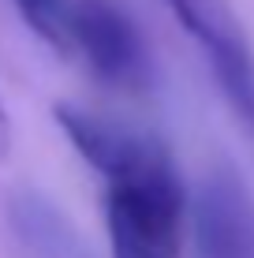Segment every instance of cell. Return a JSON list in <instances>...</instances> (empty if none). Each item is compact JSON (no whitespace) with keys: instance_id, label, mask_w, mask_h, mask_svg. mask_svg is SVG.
Masks as SVG:
<instances>
[{"instance_id":"obj_1","label":"cell","mask_w":254,"mask_h":258,"mask_svg":"<svg viewBox=\"0 0 254 258\" xmlns=\"http://www.w3.org/2000/svg\"><path fill=\"white\" fill-rule=\"evenodd\" d=\"M60 131L78 150L94 172L109 180V187H127V183H180V168L172 161L168 146L157 135L135 131L127 123H116L101 112L78 109L71 101H60L52 109Z\"/></svg>"},{"instance_id":"obj_2","label":"cell","mask_w":254,"mask_h":258,"mask_svg":"<svg viewBox=\"0 0 254 258\" xmlns=\"http://www.w3.org/2000/svg\"><path fill=\"white\" fill-rule=\"evenodd\" d=\"M64 41L78 49L86 68L120 94H142L153 83V64L142 30L116 0H64Z\"/></svg>"},{"instance_id":"obj_3","label":"cell","mask_w":254,"mask_h":258,"mask_svg":"<svg viewBox=\"0 0 254 258\" xmlns=\"http://www.w3.org/2000/svg\"><path fill=\"white\" fill-rule=\"evenodd\" d=\"M195 45H202L217 90L254 142V49L228 0H164Z\"/></svg>"},{"instance_id":"obj_4","label":"cell","mask_w":254,"mask_h":258,"mask_svg":"<svg viewBox=\"0 0 254 258\" xmlns=\"http://www.w3.org/2000/svg\"><path fill=\"white\" fill-rule=\"evenodd\" d=\"M195 232L206 258H254V199L232 168H209L195 191Z\"/></svg>"},{"instance_id":"obj_5","label":"cell","mask_w":254,"mask_h":258,"mask_svg":"<svg viewBox=\"0 0 254 258\" xmlns=\"http://www.w3.org/2000/svg\"><path fill=\"white\" fill-rule=\"evenodd\" d=\"M12 225L38 258H86V247L67 225V217L34 191H23L12 199Z\"/></svg>"},{"instance_id":"obj_6","label":"cell","mask_w":254,"mask_h":258,"mask_svg":"<svg viewBox=\"0 0 254 258\" xmlns=\"http://www.w3.org/2000/svg\"><path fill=\"white\" fill-rule=\"evenodd\" d=\"M19 8V15L30 23V30L38 34L41 41H49L52 49L64 52V0H12Z\"/></svg>"},{"instance_id":"obj_7","label":"cell","mask_w":254,"mask_h":258,"mask_svg":"<svg viewBox=\"0 0 254 258\" xmlns=\"http://www.w3.org/2000/svg\"><path fill=\"white\" fill-rule=\"evenodd\" d=\"M105 225H109V239H112V258H172L161 247H153L150 239L131 232L127 225H116V221H105Z\"/></svg>"},{"instance_id":"obj_8","label":"cell","mask_w":254,"mask_h":258,"mask_svg":"<svg viewBox=\"0 0 254 258\" xmlns=\"http://www.w3.org/2000/svg\"><path fill=\"white\" fill-rule=\"evenodd\" d=\"M8 146H12V123H8L4 101H0V157H8Z\"/></svg>"}]
</instances>
